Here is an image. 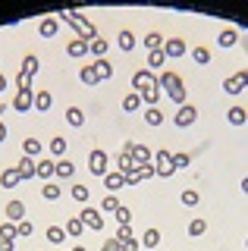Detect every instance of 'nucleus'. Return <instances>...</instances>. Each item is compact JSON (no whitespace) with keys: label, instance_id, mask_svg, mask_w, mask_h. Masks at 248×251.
<instances>
[{"label":"nucleus","instance_id":"nucleus-4","mask_svg":"<svg viewBox=\"0 0 248 251\" xmlns=\"http://www.w3.org/2000/svg\"><path fill=\"white\" fill-rule=\"evenodd\" d=\"M245 88H248V69H239V73L223 78V91L226 94H242Z\"/></svg>","mask_w":248,"mask_h":251},{"label":"nucleus","instance_id":"nucleus-17","mask_svg":"<svg viewBox=\"0 0 248 251\" xmlns=\"http://www.w3.org/2000/svg\"><path fill=\"white\" fill-rule=\"evenodd\" d=\"M41 151H44V148H41V138L28 135L25 141H22V154H25V157H32V160H35V157H41Z\"/></svg>","mask_w":248,"mask_h":251},{"label":"nucleus","instance_id":"nucleus-11","mask_svg":"<svg viewBox=\"0 0 248 251\" xmlns=\"http://www.w3.org/2000/svg\"><path fill=\"white\" fill-rule=\"evenodd\" d=\"M226 123H229V126H245V123H248V110H245L242 104H232V107L226 110Z\"/></svg>","mask_w":248,"mask_h":251},{"label":"nucleus","instance_id":"nucleus-16","mask_svg":"<svg viewBox=\"0 0 248 251\" xmlns=\"http://www.w3.org/2000/svg\"><path fill=\"white\" fill-rule=\"evenodd\" d=\"M104 185H107V192H110V195H116L123 185H126V176H123V173H110V170H107V176H104Z\"/></svg>","mask_w":248,"mask_h":251},{"label":"nucleus","instance_id":"nucleus-31","mask_svg":"<svg viewBox=\"0 0 248 251\" xmlns=\"http://www.w3.org/2000/svg\"><path fill=\"white\" fill-rule=\"evenodd\" d=\"M138 107H142V94H138V91H129L126 98H123V110H126V113H135Z\"/></svg>","mask_w":248,"mask_h":251},{"label":"nucleus","instance_id":"nucleus-18","mask_svg":"<svg viewBox=\"0 0 248 251\" xmlns=\"http://www.w3.org/2000/svg\"><path fill=\"white\" fill-rule=\"evenodd\" d=\"M16 170L22 173V179H32V176H38V160H32V157L22 154V160L16 163Z\"/></svg>","mask_w":248,"mask_h":251},{"label":"nucleus","instance_id":"nucleus-23","mask_svg":"<svg viewBox=\"0 0 248 251\" xmlns=\"http://www.w3.org/2000/svg\"><path fill=\"white\" fill-rule=\"evenodd\" d=\"M38 176L50 182V176H57V160H48V157H41V160H38Z\"/></svg>","mask_w":248,"mask_h":251},{"label":"nucleus","instance_id":"nucleus-12","mask_svg":"<svg viewBox=\"0 0 248 251\" xmlns=\"http://www.w3.org/2000/svg\"><path fill=\"white\" fill-rule=\"evenodd\" d=\"M57 31H60V19H57V16H44L41 25H38V35H41V38H53Z\"/></svg>","mask_w":248,"mask_h":251},{"label":"nucleus","instance_id":"nucleus-3","mask_svg":"<svg viewBox=\"0 0 248 251\" xmlns=\"http://www.w3.org/2000/svg\"><path fill=\"white\" fill-rule=\"evenodd\" d=\"M154 170H157L160 179H170L176 173L173 167V151H167V148H160V151H154Z\"/></svg>","mask_w":248,"mask_h":251},{"label":"nucleus","instance_id":"nucleus-26","mask_svg":"<svg viewBox=\"0 0 248 251\" xmlns=\"http://www.w3.org/2000/svg\"><path fill=\"white\" fill-rule=\"evenodd\" d=\"M217 44L220 47H236L239 44V31L236 28H223L220 35H217Z\"/></svg>","mask_w":248,"mask_h":251},{"label":"nucleus","instance_id":"nucleus-44","mask_svg":"<svg viewBox=\"0 0 248 251\" xmlns=\"http://www.w3.org/2000/svg\"><path fill=\"white\" fill-rule=\"evenodd\" d=\"M120 198H116V195H110V192H107V198L104 201H100V210H107V214H116V207H120Z\"/></svg>","mask_w":248,"mask_h":251},{"label":"nucleus","instance_id":"nucleus-27","mask_svg":"<svg viewBox=\"0 0 248 251\" xmlns=\"http://www.w3.org/2000/svg\"><path fill=\"white\" fill-rule=\"evenodd\" d=\"M66 123L73 126V129L85 126V110H82V107H66Z\"/></svg>","mask_w":248,"mask_h":251},{"label":"nucleus","instance_id":"nucleus-19","mask_svg":"<svg viewBox=\"0 0 248 251\" xmlns=\"http://www.w3.org/2000/svg\"><path fill=\"white\" fill-rule=\"evenodd\" d=\"M107 50H110V44H107V38H100V35L88 44V53H95V60H107Z\"/></svg>","mask_w":248,"mask_h":251},{"label":"nucleus","instance_id":"nucleus-41","mask_svg":"<svg viewBox=\"0 0 248 251\" xmlns=\"http://www.w3.org/2000/svg\"><path fill=\"white\" fill-rule=\"evenodd\" d=\"M69 195H73V201H88V185L85 182H73V188H69Z\"/></svg>","mask_w":248,"mask_h":251},{"label":"nucleus","instance_id":"nucleus-14","mask_svg":"<svg viewBox=\"0 0 248 251\" xmlns=\"http://www.w3.org/2000/svg\"><path fill=\"white\" fill-rule=\"evenodd\" d=\"M19 182H22V173L16 167H10V170L0 173V188H16Z\"/></svg>","mask_w":248,"mask_h":251},{"label":"nucleus","instance_id":"nucleus-47","mask_svg":"<svg viewBox=\"0 0 248 251\" xmlns=\"http://www.w3.org/2000/svg\"><path fill=\"white\" fill-rule=\"evenodd\" d=\"M182 204H185V207H195V204L201 201V195L195 192V188H185V192H182V198H179Z\"/></svg>","mask_w":248,"mask_h":251},{"label":"nucleus","instance_id":"nucleus-51","mask_svg":"<svg viewBox=\"0 0 248 251\" xmlns=\"http://www.w3.org/2000/svg\"><path fill=\"white\" fill-rule=\"evenodd\" d=\"M138 176H142V179H151V176H157L154 163H142V167H138Z\"/></svg>","mask_w":248,"mask_h":251},{"label":"nucleus","instance_id":"nucleus-38","mask_svg":"<svg viewBox=\"0 0 248 251\" xmlns=\"http://www.w3.org/2000/svg\"><path fill=\"white\" fill-rule=\"evenodd\" d=\"M75 176V163L73 160H57V179H69Z\"/></svg>","mask_w":248,"mask_h":251},{"label":"nucleus","instance_id":"nucleus-32","mask_svg":"<svg viewBox=\"0 0 248 251\" xmlns=\"http://www.w3.org/2000/svg\"><path fill=\"white\" fill-rule=\"evenodd\" d=\"M53 104V98H50V91H35V110H41V113H48Z\"/></svg>","mask_w":248,"mask_h":251},{"label":"nucleus","instance_id":"nucleus-40","mask_svg":"<svg viewBox=\"0 0 248 251\" xmlns=\"http://www.w3.org/2000/svg\"><path fill=\"white\" fill-rule=\"evenodd\" d=\"M79 78H82V85H98L100 78H98V73H95V63H91V66H82Z\"/></svg>","mask_w":248,"mask_h":251},{"label":"nucleus","instance_id":"nucleus-61","mask_svg":"<svg viewBox=\"0 0 248 251\" xmlns=\"http://www.w3.org/2000/svg\"><path fill=\"white\" fill-rule=\"evenodd\" d=\"M245 248H248V239H245Z\"/></svg>","mask_w":248,"mask_h":251},{"label":"nucleus","instance_id":"nucleus-28","mask_svg":"<svg viewBox=\"0 0 248 251\" xmlns=\"http://www.w3.org/2000/svg\"><path fill=\"white\" fill-rule=\"evenodd\" d=\"M192 60H195V63H198V66H207V63H211V60H214V53H211V50H207V47H204V44H198V47H192Z\"/></svg>","mask_w":248,"mask_h":251},{"label":"nucleus","instance_id":"nucleus-54","mask_svg":"<svg viewBox=\"0 0 248 251\" xmlns=\"http://www.w3.org/2000/svg\"><path fill=\"white\" fill-rule=\"evenodd\" d=\"M100 251H120V242H116V239H107L104 245H100Z\"/></svg>","mask_w":248,"mask_h":251},{"label":"nucleus","instance_id":"nucleus-55","mask_svg":"<svg viewBox=\"0 0 248 251\" xmlns=\"http://www.w3.org/2000/svg\"><path fill=\"white\" fill-rule=\"evenodd\" d=\"M142 182V176H138V170L135 173H126V185H138Z\"/></svg>","mask_w":248,"mask_h":251},{"label":"nucleus","instance_id":"nucleus-35","mask_svg":"<svg viewBox=\"0 0 248 251\" xmlns=\"http://www.w3.org/2000/svg\"><path fill=\"white\" fill-rule=\"evenodd\" d=\"M95 73H98L100 82H104V78L113 75V63H110V60H95Z\"/></svg>","mask_w":248,"mask_h":251},{"label":"nucleus","instance_id":"nucleus-2","mask_svg":"<svg viewBox=\"0 0 248 251\" xmlns=\"http://www.w3.org/2000/svg\"><path fill=\"white\" fill-rule=\"evenodd\" d=\"M57 19H60V22H66V25L75 31V38H82V41H88V44H91V41L98 38V28L91 25V22L85 19L82 13H60Z\"/></svg>","mask_w":248,"mask_h":251},{"label":"nucleus","instance_id":"nucleus-42","mask_svg":"<svg viewBox=\"0 0 248 251\" xmlns=\"http://www.w3.org/2000/svg\"><path fill=\"white\" fill-rule=\"evenodd\" d=\"M204 232H207V220L195 217V220L189 223V235H192V239H198V235H204Z\"/></svg>","mask_w":248,"mask_h":251},{"label":"nucleus","instance_id":"nucleus-50","mask_svg":"<svg viewBox=\"0 0 248 251\" xmlns=\"http://www.w3.org/2000/svg\"><path fill=\"white\" fill-rule=\"evenodd\" d=\"M16 85H19V91H32V75L19 73V75H16Z\"/></svg>","mask_w":248,"mask_h":251},{"label":"nucleus","instance_id":"nucleus-22","mask_svg":"<svg viewBox=\"0 0 248 251\" xmlns=\"http://www.w3.org/2000/svg\"><path fill=\"white\" fill-rule=\"evenodd\" d=\"M164 41H167V38L164 35H160V31H148V35H145V50H164Z\"/></svg>","mask_w":248,"mask_h":251},{"label":"nucleus","instance_id":"nucleus-45","mask_svg":"<svg viewBox=\"0 0 248 251\" xmlns=\"http://www.w3.org/2000/svg\"><path fill=\"white\" fill-rule=\"evenodd\" d=\"M116 223H120V226H129V223H132V210H129L126 204H120V207H116Z\"/></svg>","mask_w":248,"mask_h":251},{"label":"nucleus","instance_id":"nucleus-7","mask_svg":"<svg viewBox=\"0 0 248 251\" xmlns=\"http://www.w3.org/2000/svg\"><path fill=\"white\" fill-rule=\"evenodd\" d=\"M198 120V110L192 107V104H182V107H176V116H173V123L179 126V129H189V126H195Z\"/></svg>","mask_w":248,"mask_h":251},{"label":"nucleus","instance_id":"nucleus-36","mask_svg":"<svg viewBox=\"0 0 248 251\" xmlns=\"http://www.w3.org/2000/svg\"><path fill=\"white\" fill-rule=\"evenodd\" d=\"M63 154H66V138L63 135H53L50 138V157H60V160H63Z\"/></svg>","mask_w":248,"mask_h":251},{"label":"nucleus","instance_id":"nucleus-37","mask_svg":"<svg viewBox=\"0 0 248 251\" xmlns=\"http://www.w3.org/2000/svg\"><path fill=\"white\" fill-rule=\"evenodd\" d=\"M157 100H160V85H151L148 91H142V104H148V107H157Z\"/></svg>","mask_w":248,"mask_h":251},{"label":"nucleus","instance_id":"nucleus-8","mask_svg":"<svg viewBox=\"0 0 248 251\" xmlns=\"http://www.w3.org/2000/svg\"><path fill=\"white\" fill-rule=\"evenodd\" d=\"M151 85H157V75H151V69H135L132 73V91H148Z\"/></svg>","mask_w":248,"mask_h":251},{"label":"nucleus","instance_id":"nucleus-6","mask_svg":"<svg viewBox=\"0 0 248 251\" xmlns=\"http://www.w3.org/2000/svg\"><path fill=\"white\" fill-rule=\"evenodd\" d=\"M189 53V44H185V38H167L164 41V57L167 60H179Z\"/></svg>","mask_w":248,"mask_h":251},{"label":"nucleus","instance_id":"nucleus-33","mask_svg":"<svg viewBox=\"0 0 248 251\" xmlns=\"http://www.w3.org/2000/svg\"><path fill=\"white\" fill-rule=\"evenodd\" d=\"M44 239H48L50 245H60V242L66 239V229H63V226H48V232H44Z\"/></svg>","mask_w":248,"mask_h":251},{"label":"nucleus","instance_id":"nucleus-53","mask_svg":"<svg viewBox=\"0 0 248 251\" xmlns=\"http://www.w3.org/2000/svg\"><path fill=\"white\" fill-rule=\"evenodd\" d=\"M138 245H142V242H138V239H129V242H120V251H138Z\"/></svg>","mask_w":248,"mask_h":251},{"label":"nucleus","instance_id":"nucleus-25","mask_svg":"<svg viewBox=\"0 0 248 251\" xmlns=\"http://www.w3.org/2000/svg\"><path fill=\"white\" fill-rule=\"evenodd\" d=\"M160 239H164V235H160L157 226H148V229H145V235H142V245H145V248H157Z\"/></svg>","mask_w":248,"mask_h":251},{"label":"nucleus","instance_id":"nucleus-34","mask_svg":"<svg viewBox=\"0 0 248 251\" xmlns=\"http://www.w3.org/2000/svg\"><path fill=\"white\" fill-rule=\"evenodd\" d=\"M164 123V110L160 107H148L145 110V126H160Z\"/></svg>","mask_w":248,"mask_h":251},{"label":"nucleus","instance_id":"nucleus-30","mask_svg":"<svg viewBox=\"0 0 248 251\" xmlns=\"http://www.w3.org/2000/svg\"><path fill=\"white\" fill-rule=\"evenodd\" d=\"M63 229H66V235H73V239H79V235L85 232V223H82V217H69Z\"/></svg>","mask_w":248,"mask_h":251},{"label":"nucleus","instance_id":"nucleus-56","mask_svg":"<svg viewBox=\"0 0 248 251\" xmlns=\"http://www.w3.org/2000/svg\"><path fill=\"white\" fill-rule=\"evenodd\" d=\"M0 251H13V239H6V235H0Z\"/></svg>","mask_w":248,"mask_h":251},{"label":"nucleus","instance_id":"nucleus-15","mask_svg":"<svg viewBox=\"0 0 248 251\" xmlns=\"http://www.w3.org/2000/svg\"><path fill=\"white\" fill-rule=\"evenodd\" d=\"M38 69H41V60L35 57V53H25V57H22V63H19V73H25V75H38Z\"/></svg>","mask_w":248,"mask_h":251},{"label":"nucleus","instance_id":"nucleus-39","mask_svg":"<svg viewBox=\"0 0 248 251\" xmlns=\"http://www.w3.org/2000/svg\"><path fill=\"white\" fill-rule=\"evenodd\" d=\"M135 170H138V163L132 160V154H126V151H123V154H120V173L126 176V173H135Z\"/></svg>","mask_w":248,"mask_h":251},{"label":"nucleus","instance_id":"nucleus-10","mask_svg":"<svg viewBox=\"0 0 248 251\" xmlns=\"http://www.w3.org/2000/svg\"><path fill=\"white\" fill-rule=\"evenodd\" d=\"M16 113H25V110H32L35 107V91H19L16 98H13V104H10Z\"/></svg>","mask_w":248,"mask_h":251},{"label":"nucleus","instance_id":"nucleus-29","mask_svg":"<svg viewBox=\"0 0 248 251\" xmlns=\"http://www.w3.org/2000/svg\"><path fill=\"white\" fill-rule=\"evenodd\" d=\"M60 195H63L60 182H44V188H41V198L44 201H60Z\"/></svg>","mask_w":248,"mask_h":251},{"label":"nucleus","instance_id":"nucleus-1","mask_svg":"<svg viewBox=\"0 0 248 251\" xmlns=\"http://www.w3.org/2000/svg\"><path fill=\"white\" fill-rule=\"evenodd\" d=\"M157 85L167 91V98L173 100L176 107L189 104V98H185V82H182V75H176V73H160V75H157Z\"/></svg>","mask_w":248,"mask_h":251},{"label":"nucleus","instance_id":"nucleus-46","mask_svg":"<svg viewBox=\"0 0 248 251\" xmlns=\"http://www.w3.org/2000/svg\"><path fill=\"white\" fill-rule=\"evenodd\" d=\"M189 163H192V154H189V151H176V154H173V167H176V170H185Z\"/></svg>","mask_w":248,"mask_h":251},{"label":"nucleus","instance_id":"nucleus-20","mask_svg":"<svg viewBox=\"0 0 248 251\" xmlns=\"http://www.w3.org/2000/svg\"><path fill=\"white\" fill-rule=\"evenodd\" d=\"M132 160L142 167V163H154V154L148 145H132Z\"/></svg>","mask_w":248,"mask_h":251},{"label":"nucleus","instance_id":"nucleus-24","mask_svg":"<svg viewBox=\"0 0 248 251\" xmlns=\"http://www.w3.org/2000/svg\"><path fill=\"white\" fill-rule=\"evenodd\" d=\"M116 41H120V50H135V44H138V38H135V31H129V28H123L120 31V38H116Z\"/></svg>","mask_w":248,"mask_h":251},{"label":"nucleus","instance_id":"nucleus-43","mask_svg":"<svg viewBox=\"0 0 248 251\" xmlns=\"http://www.w3.org/2000/svg\"><path fill=\"white\" fill-rule=\"evenodd\" d=\"M164 63H167L164 50H151V53H148V66H145V69H160Z\"/></svg>","mask_w":248,"mask_h":251},{"label":"nucleus","instance_id":"nucleus-13","mask_svg":"<svg viewBox=\"0 0 248 251\" xmlns=\"http://www.w3.org/2000/svg\"><path fill=\"white\" fill-rule=\"evenodd\" d=\"M6 220H10V223H22V220H25V201H10L6 204Z\"/></svg>","mask_w":248,"mask_h":251},{"label":"nucleus","instance_id":"nucleus-5","mask_svg":"<svg viewBox=\"0 0 248 251\" xmlns=\"http://www.w3.org/2000/svg\"><path fill=\"white\" fill-rule=\"evenodd\" d=\"M107 151H100V148H95L91 151V157H88V170H91V176H98V179H104L107 176Z\"/></svg>","mask_w":248,"mask_h":251},{"label":"nucleus","instance_id":"nucleus-49","mask_svg":"<svg viewBox=\"0 0 248 251\" xmlns=\"http://www.w3.org/2000/svg\"><path fill=\"white\" fill-rule=\"evenodd\" d=\"M32 232H35V226L28 223V220H22V223H16V235H22V239H28Z\"/></svg>","mask_w":248,"mask_h":251},{"label":"nucleus","instance_id":"nucleus-59","mask_svg":"<svg viewBox=\"0 0 248 251\" xmlns=\"http://www.w3.org/2000/svg\"><path fill=\"white\" fill-rule=\"evenodd\" d=\"M242 192L248 195V176H242Z\"/></svg>","mask_w":248,"mask_h":251},{"label":"nucleus","instance_id":"nucleus-21","mask_svg":"<svg viewBox=\"0 0 248 251\" xmlns=\"http://www.w3.org/2000/svg\"><path fill=\"white\" fill-rule=\"evenodd\" d=\"M66 53H69V57H75V60H82L85 53H88V41H82V38H73V41L66 44Z\"/></svg>","mask_w":248,"mask_h":251},{"label":"nucleus","instance_id":"nucleus-57","mask_svg":"<svg viewBox=\"0 0 248 251\" xmlns=\"http://www.w3.org/2000/svg\"><path fill=\"white\" fill-rule=\"evenodd\" d=\"M6 135H10V129H6V123L0 120V145H3V141H6Z\"/></svg>","mask_w":248,"mask_h":251},{"label":"nucleus","instance_id":"nucleus-52","mask_svg":"<svg viewBox=\"0 0 248 251\" xmlns=\"http://www.w3.org/2000/svg\"><path fill=\"white\" fill-rule=\"evenodd\" d=\"M0 235H6V239H16V223H10V220H6V223L0 226Z\"/></svg>","mask_w":248,"mask_h":251},{"label":"nucleus","instance_id":"nucleus-48","mask_svg":"<svg viewBox=\"0 0 248 251\" xmlns=\"http://www.w3.org/2000/svg\"><path fill=\"white\" fill-rule=\"evenodd\" d=\"M116 242H129V239H135L132 235V226H116V235H113Z\"/></svg>","mask_w":248,"mask_h":251},{"label":"nucleus","instance_id":"nucleus-58","mask_svg":"<svg viewBox=\"0 0 248 251\" xmlns=\"http://www.w3.org/2000/svg\"><path fill=\"white\" fill-rule=\"evenodd\" d=\"M6 85H10V82H6V75H3V73H0V94H3V91H6Z\"/></svg>","mask_w":248,"mask_h":251},{"label":"nucleus","instance_id":"nucleus-60","mask_svg":"<svg viewBox=\"0 0 248 251\" xmlns=\"http://www.w3.org/2000/svg\"><path fill=\"white\" fill-rule=\"evenodd\" d=\"M73 251H88V248H82V245H75V248H73Z\"/></svg>","mask_w":248,"mask_h":251},{"label":"nucleus","instance_id":"nucleus-9","mask_svg":"<svg viewBox=\"0 0 248 251\" xmlns=\"http://www.w3.org/2000/svg\"><path fill=\"white\" fill-rule=\"evenodd\" d=\"M79 217H82L85 229H95V232H100V229H104V214H100L98 207H85Z\"/></svg>","mask_w":248,"mask_h":251}]
</instances>
